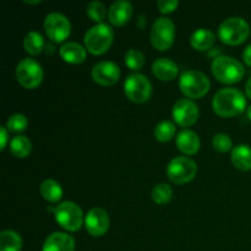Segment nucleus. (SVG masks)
<instances>
[{
	"label": "nucleus",
	"mask_w": 251,
	"mask_h": 251,
	"mask_svg": "<svg viewBox=\"0 0 251 251\" xmlns=\"http://www.w3.org/2000/svg\"><path fill=\"white\" fill-rule=\"evenodd\" d=\"M247 107V100L242 91L233 87L221 88L212 100V108L220 117L230 118L242 114Z\"/></svg>",
	"instance_id": "1"
},
{
	"label": "nucleus",
	"mask_w": 251,
	"mask_h": 251,
	"mask_svg": "<svg viewBox=\"0 0 251 251\" xmlns=\"http://www.w3.org/2000/svg\"><path fill=\"white\" fill-rule=\"evenodd\" d=\"M213 76L225 83L238 82L244 76V66L237 59L229 55L216 56L211 65Z\"/></svg>",
	"instance_id": "2"
},
{
	"label": "nucleus",
	"mask_w": 251,
	"mask_h": 251,
	"mask_svg": "<svg viewBox=\"0 0 251 251\" xmlns=\"http://www.w3.org/2000/svg\"><path fill=\"white\" fill-rule=\"evenodd\" d=\"M113 38H114V32L112 27L100 22L87 29L83 41H85L86 49L90 53L98 55V54L105 53L110 48Z\"/></svg>",
	"instance_id": "3"
},
{
	"label": "nucleus",
	"mask_w": 251,
	"mask_h": 251,
	"mask_svg": "<svg viewBox=\"0 0 251 251\" xmlns=\"http://www.w3.org/2000/svg\"><path fill=\"white\" fill-rule=\"evenodd\" d=\"M250 34V26L243 17L232 16L223 20L218 27V36L223 43L237 46L243 43Z\"/></svg>",
	"instance_id": "4"
},
{
	"label": "nucleus",
	"mask_w": 251,
	"mask_h": 251,
	"mask_svg": "<svg viewBox=\"0 0 251 251\" xmlns=\"http://www.w3.org/2000/svg\"><path fill=\"white\" fill-rule=\"evenodd\" d=\"M210 80L207 75L199 70L184 71L179 78V87L181 92L190 98H200L210 90Z\"/></svg>",
	"instance_id": "5"
},
{
	"label": "nucleus",
	"mask_w": 251,
	"mask_h": 251,
	"mask_svg": "<svg viewBox=\"0 0 251 251\" xmlns=\"http://www.w3.org/2000/svg\"><path fill=\"white\" fill-rule=\"evenodd\" d=\"M198 164L194 159L186 156L174 157L167 167V176L174 184H185L195 178Z\"/></svg>",
	"instance_id": "6"
},
{
	"label": "nucleus",
	"mask_w": 251,
	"mask_h": 251,
	"mask_svg": "<svg viewBox=\"0 0 251 251\" xmlns=\"http://www.w3.org/2000/svg\"><path fill=\"white\" fill-rule=\"evenodd\" d=\"M53 211L56 222L64 229L76 232L82 226L83 213L77 203L73 202V201H64V202L59 203Z\"/></svg>",
	"instance_id": "7"
},
{
	"label": "nucleus",
	"mask_w": 251,
	"mask_h": 251,
	"mask_svg": "<svg viewBox=\"0 0 251 251\" xmlns=\"http://www.w3.org/2000/svg\"><path fill=\"white\" fill-rule=\"evenodd\" d=\"M176 38V26L169 17L161 16L153 22L151 29V43L158 50L171 48Z\"/></svg>",
	"instance_id": "8"
},
{
	"label": "nucleus",
	"mask_w": 251,
	"mask_h": 251,
	"mask_svg": "<svg viewBox=\"0 0 251 251\" xmlns=\"http://www.w3.org/2000/svg\"><path fill=\"white\" fill-rule=\"evenodd\" d=\"M124 91L130 100L135 103H144L151 98L152 83L142 74H130L125 78Z\"/></svg>",
	"instance_id": "9"
},
{
	"label": "nucleus",
	"mask_w": 251,
	"mask_h": 251,
	"mask_svg": "<svg viewBox=\"0 0 251 251\" xmlns=\"http://www.w3.org/2000/svg\"><path fill=\"white\" fill-rule=\"evenodd\" d=\"M43 75L42 65L36 59L25 58L16 66L17 81L25 88H36L41 85Z\"/></svg>",
	"instance_id": "10"
},
{
	"label": "nucleus",
	"mask_w": 251,
	"mask_h": 251,
	"mask_svg": "<svg viewBox=\"0 0 251 251\" xmlns=\"http://www.w3.org/2000/svg\"><path fill=\"white\" fill-rule=\"evenodd\" d=\"M46 33L54 42H63L70 36L71 24L65 15L60 12H50L44 19Z\"/></svg>",
	"instance_id": "11"
},
{
	"label": "nucleus",
	"mask_w": 251,
	"mask_h": 251,
	"mask_svg": "<svg viewBox=\"0 0 251 251\" xmlns=\"http://www.w3.org/2000/svg\"><path fill=\"white\" fill-rule=\"evenodd\" d=\"M199 113L200 112H199L198 104L188 98H181L176 100L172 110L173 119L180 126H190L195 124L199 118Z\"/></svg>",
	"instance_id": "12"
},
{
	"label": "nucleus",
	"mask_w": 251,
	"mask_h": 251,
	"mask_svg": "<svg viewBox=\"0 0 251 251\" xmlns=\"http://www.w3.org/2000/svg\"><path fill=\"white\" fill-rule=\"evenodd\" d=\"M109 215L100 207H93L85 217V226L87 232L93 237H100L109 229Z\"/></svg>",
	"instance_id": "13"
},
{
	"label": "nucleus",
	"mask_w": 251,
	"mask_h": 251,
	"mask_svg": "<svg viewBox=\"0 0 251 251\" xmlns=\"http://www.w3.org/2000/svg\"><path fill=\"white\" fill-rule=\"evenodd\" d=\"M120 77V68L109 60H102L92 68V78L102 86H112Z\"/></svg>",
	"instance_id": "14"
},
{
	"label": "nucleus",
	"mask_w": 251,
	"mask_h": 251,
	"mask_svg": "<svg viewBox=\"0 0 251 251\" xmlns=\"http://www.w3.org/2000/svg\"><path fill=\"white\" fill-rule=\"evenodd\" d=\"M42 251H75V240L63 232H54L48 235Z\"/></svg>",
	"instance_id": "15"
},
{
	"label": "nucleus",
	"mask_w": 251,
	"mask_h": 251,
	"mask_svg": "<svg viewBox=\"0 0 251 251\" xmlns=\"http://www.w3.org/2000/svg\"><path fill=\"white\" fill-rule=\"evenodd\" d=\"M132 15V4L127 0H117L108 10V19L115 26H123Z\"/></svg>",
	"instance_id": "16"
},
{
	"label": "nucleus",
	"mask_w": 251,
	"mask_h": 251,
	"mask_svg": "<svg viewBox=\"0 0 251 251\" xmlns=\"http://www.w3.org/2000/svg\"><path fill=\"white\" fill-rule=\"evenodd\" d=\"M154 76L162 81H172L178 75V65L169 58H158L152 64Z\"/></svg>",
	"instance_id": "17"
},
{
	"label": "nucleus",
	"mask_w": 251,
	"mask_h": 251,
	"mask_svg": "<svg viewBox=\"0 0 251 251\" xmlns=\"http://www.w3.org/2000/svg\"><path fill=\"white\" fill-rule=\"evenodd\" d=\"M200 137L195 131L184 129L176 135V146L185 154H195L200 150Z\"/></svg>",
	"instance_id": "18"
},
{
	"label": "nucleus",
	"mask_w": 251,
	"mask_h": 251,
	"mask_svg": "<svg viewBox=\"0 0 251 251\" xmlns=\"http://www.w3.org/2000/svg\"><path fill=\"white\" fill-rule=\"evenodd\" d=\"M59 51L66 63L80 64L86 59V48L77 42H66L60 47Z\"/></svg>",
	"instance_id": "19"
},
{
	"label": "nucleus",
	"mask_w": 251,
	"mask_h": 251,
	"mask_svg": "<svg viewBox=\"0 0 251 251\" xmlns=\"http://www.w3.org/2000/svg\"><path fill=\"white\" fill-rule=\"evenodd\" d=\"M215 33L208 28H199L193 32L190 44L198 50H207L215 43Z\"/></svg>",
	"instance_id": "20"
},
{
	"label": "nucleus",
	"mask_w": 251,
	"mask_h": 251,
	"mask_svg": "<svg viewBox=\"0 0 251 251\" xmlns=\"http://www.w3.org/2000/svg\"><path fill=\"white\" fill-rule=\"evenodd\" d=\"M232 163L240 171L251 169V147L248 145H238L232 150Z\"/></svg>",
	"instance_id": "21"
},
{
	"label": "nucleus",
	"mask_w": 251,
	"mask_h": 251,
	"mask_svg": "<svg viewBox=\"0 0 251 251\" xmlns=\"http://www.w3.org/2000/svg\"><path fill=\"white\" fill-rule=\"evenodd\" d=\"M39 191L43 199L49 202H56L63 198V188L54 179H46L39 186Z\"/></svg>",
	"instance_id": "22"
},
{
	"label": "nucleus",
	"mask_w": 251,
	"mask_h": 251,
	"mask_svg": "<svg viewBox=\"0 0 251 251\" xmlns=\"http://www.w3.org/2000/svg\"><path fill=\"white\" fill-rule=\"evenodd\" d=\"M21 235L15 230H2L0 233V251H21Z\"/></svg>",
	"instance_id": "23"
},
{
	"label": "nucleus",
	"mask_w": 251,
	"mask_h": 251,
	"mask_svg": "<svg viewBox=\"0 0 251 251\" xmlns=\"http://www.w3.org/2000/svg\"><path fill=\"white\" fill-rule=\"evenodd\" d=\"M10 151L17 158H26L32 151L31 140L24 135H17L10 141Z\"/></svg>",
	"instance_id": "24"
},
{
	"label": "nucleus",
	"mask_w": 251,
	"mask_h": 251,
	"mask_svg": "<svg viewBox=\"0 0 251 251\" xmlns=\"http://www.w3.org/2000/svg\"><path fill=\"white\" fill-rule=\"evenodd\" d=\"M24 47L27 53L32 54V55H37V54L41 53L44 47L43 36L37 31H29L25 36Z\"/></svg>",
	"instance_id": "25"
},
{
	"label": "nucleus",
	"mask_w": 251,
	"mask_h": 251,
	"mask_svg": "<svg viewBox=\"0 0 251 251\" xmlns=\"http://www.w3.org/2000/svg\"><path fill=\"white\" fill-rule=\"evenodd\" d=\"M176 135V125L171 120H162L154 127V137L161 142H167Z\"/></svg>",
	"instance_id": "26"
},
{
	"label": "nucleus",
	"mask_w": 251,
	"mask_h": 251,
	"mask_svg": "<svg viewBox=\"0 0 251 251\" xmlns=\"http://www.w3.org/2000/svg\"><path fill=\"white\" fill-rule=\"evenodd\" d=\"M152 200L154 201L158 205H164V203L169 202L173 196V189L171 188V185L167 183H159L152 189Z\"/></svg>",
	"instance_id": "27"
},
{
	"label": "nucleus",
	"mask_w": 251,
	"mask_h": 251,
	"mask_svg": "<svg viewBox=\"0 0 251 251\" xmlns=\"http://www.w3.org/2000/svg\"><path fill=\"white\" fill-rule=\"evenodd\" d=\"M125 64L131 70H140L145 64V55L139 49L131 48L125 54Z\"/></svg>",
	"instance_id": "28"
},
{
	"label": "nucleus",
	"mask_w": 251,
	"mask_h": 251,
	"mask_svg": "<svg viewBox=\"0 0 251 251\" xmlns=\"http://www.w3.org/2000/svg\"><path fill=\"white\" fill-rule=\"evenodd\" d=\"M27 125H28L27 118L24 114L17 113V114H12L11 117H9L6 122V129L12 132H21L26 130Z\"/></svg>",
	"instance_id": "29"
},
{
	"label": "nucleus",
	"mask_w": 251,
	"mask_h": 251,
	"mask_svg": "<svg viewBox=\"0 0 251 251\" xmlns=\"http://www.w3.org/2000/svg\"><path fill=\"white\" fill-rule=\"evenodd\" d=\"M87 15L93 20V21H97L100 24V21H102L105 17V15H107V9H105L103 2L95 0V1L88 2Z\"/></svg>",
	"instance_id": "30"
},
{
	"label": "nucleus",
	"mask_w": 251,
	"mask_h": 251,
	"mask_svg": "<svg viewBox=\"0 0 251 251\" xmlns=\"http://www.w3.org/2000/svg\"><path fill=\"white\" fill-rule=\"evenodd\" d=\"M212 145L217 151L227 152L233 147L232 139L227 134H217L213 136Z\"/></svg>",
	"instance_id": "31"
},
{
	"label": "nucleus",
	"mask_w": 251,
	"mask_h": 251,
	"mask_svg": "<svg viewBox=\"0 0 251 251\" xmlns=\"http://www.w3.org/2000/svg\"><path fill=\"white\" fill-rule=\"evenodd\" d=\"M178 0H158V1H157V7H158L159 11L163 12V14H168V12L174 11V10L178 7Z\"/></svg>",
	"instance_id": "32"
},
{
	"label": "nucleus",
	"mask_w": 251,
	"mask_h": 251,
	"mask_svg": "<svg viewBox=\"0 0 251 251\" xmlns=\"http://www.w3.org/2000/svg\"><path fill=\"white\" fill-rule=\"evenodd\" d=\"M7 142L6 126H0V150H4Z\"/></svg>",
	"instance_id": "33"
},
{
	"label": "nucleus",
	"mask_w": 251,
	"mask_h": 251,
	"mask_svg": "<svg viewBox=\"0 0 251 251\" xmlns=\"http://www.w3.org/2000/svg\"><path fill=\"white\" fill-rule=\"evenodd\" d=\"M243 59H244V61L248 65L251 66V43L243 51Z\"/></svg>",
	"instance_id": "34"
},
{
	"label": "nucleus",
	"mask_w": 251,
	"mask_h": 251,
	"mask_svg": "<svg viewBox=\"0 0 251 251\" xmlns=\"http://www.w3.org/2000/svg\"><path fill=\"white\" fill-rule=\"evenodd\" d=\"M245 91H247V95H248V97L251 98V76H250V78H249V80H248V82H247V86H245Z\"/></svg>",
	"instance_id": "35"
},
{
	"label": "nucleus",
	"mask_w": 251,
	"mask_h": 251,
	"mask_svg": "<svg viewBox=\"0 0 251 251\" xmlns=\"http://www.w3.org/2000/svg\"><path fill=\"white\" fill-rule=\"evenodd\" d=\"M248 118L251 120V105L249 108H248Z\"/></svg>",
	"instance_id": "36"
}]
</instances>
